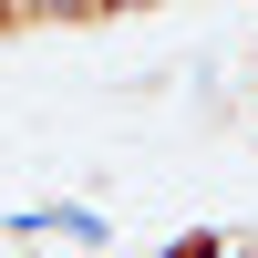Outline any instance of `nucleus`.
I'll return each mask as SVG.
<instances>
[{"mask_svg": "<svg viewBox=\"0 0 258 258\" xmlns=\"http://www.w3.org/2000/svg\"><path fill=\"white\" fill-rule=\"evenodd\" d=\"M165 258H248V238H217V227H197V238H176Z\"/></svg>", "mask_w": 258, "mask_h": 258, "instance_id": "1", "label": "nucleus"}, {"mask_svg": "<svg viewBox=\"0 0 258 258\" xmlns=\"http://www.w3.org/2000/svg\"><path fill=\"white\" fill-rule=\"evenodd\" d=\"M21 31H41V0H0V41H21Z\"/></svg>", "mask_w": 258, "mask_h": 258, "instance_id": "2", "label": "nucleus"}]
</instances>
